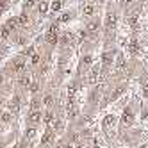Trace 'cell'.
<instances>
[{
  "label": "cell",
  "mask_w": 148,
  "mask_h": 148,
  "mask_svg": "<svg viewBox=\"0 0 148 148\" xmlns=\"http://www.w3.org/2000/svg\"><path fill=\"white\" fill-rule=\"evenodd\" d=\"M116 121H118V120H116V116H114V114H107V116L103 118V121H102L103 130H109L111 127H114V125H116Z\"/></svg>",
  "instance_id": "6da1fadb"
},
{
  "label": "cell",
  "mask_w": 148,
  "mask_h": 148,
  "mask_svg": "<svg viewBox=\"0 0 148 148\" xmlns=\"http://www.w3.org/2000/svg\"><path fill=\"white\" fill-rule=\"evenodd\" d=\"M80 11H82V14L84 16H93L95 14V11H97V7H95V4H88V2H84V5H82V9H80Z\"/></svg>",
  "instance_id": "7a4b0ae2"
},
{
  "label": "cell",
  "mask_w": 148,
  "mask_h": 148,
  "mask_svg": "<svg viewBox=\"0 0 148 148\" xmlns=\"http://www.w3.org/2000/svg\"><path fill=\"white\" fill-rule=\"evenodd\" d=\"M43 103L47 105V107L48 109H52V107H54V103H56V100H54V95H45V98H43Z\"/></svg>",
  "instance_id": "3957f363"
},
{
  "label": "cell",
  "mask_w": 148,
  "mask_h": 148,
  "mask_svg": "<svg viewBox=\"0 0 148 148\" xmlns=\"http://www.w3.org/2000/svg\"><path fill=\"white\" fill-rule=\"evenodd\" d=\"M48 11V0H41V2L38 4V13L39 14H45Z\"/></svg>",
  "instance_id": "277c9868"
},
{
  "label": "cell",
  "mask_w": 148,
  "mask_h": 148,
  "mask_svg": "<svg viewBox=\"0 0 148 148\" xmlns=\"http://www.w3.org/2000/svg\"><path fill=\"white\" fill-rule=\"evenodd\" d=\"M62 4H64V0H56V2H52V9H54V11H59Z\"/></svg>",
  "instance_id": "5b68a950"
},
{
  "label": "cell",
  "mask_w": 148,
  "mask_h": 148,
  "mask_svg": "<svg viewBox=\"0 0 148 148\" xmlns=\"http://www.w3.org/2000/svg\"><path fill=\"white\" fill-rule=\"evenodd\" d=\"M134 4V0H120V7L121 9H127L129 5H132Z\"/></svg>",
  "instance_id": "8992f818"
},
{
  "label": "cell",
  "mask_w": 148,
  "mask_h": 148,
  "mask_svg": "<svg viewBox=\"0 0 148 148\" xmlns=\"http://www.w3.org/2000/svg\"><path fill=\"white\" fill-rule=\"evenodd\" d=\"M73 18V13H66L64 16H61L59 20H61V22H70V20Z\"/></svg>",
  "instance_id": "52a82bcc"
},
{
  "label": "cell",
  "mask_w": 148,
  "mask_h": 148,
  "mask_svg": "<svg viewBox=\"0 0 148 148\" xmlns=\"http://www.w3.org/2000/svg\"><path fill=\"white\" fill-rule=\"evenodd\" d=\"M84 2H88V4H93V2H95V0H84Z\"/></svg>",
  "instance_id": "ba28073f"
}]
</instances>
